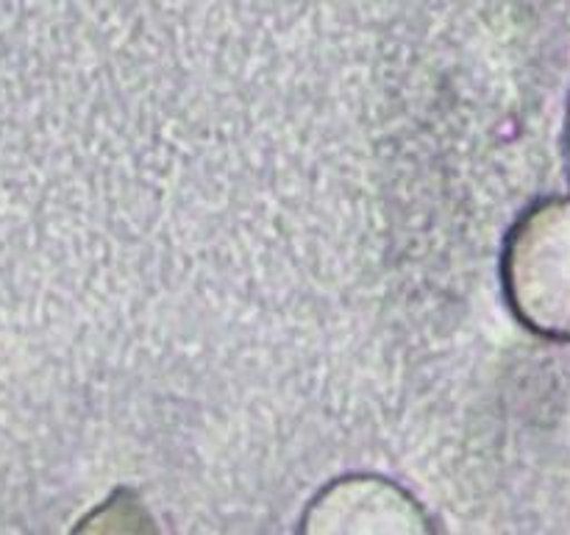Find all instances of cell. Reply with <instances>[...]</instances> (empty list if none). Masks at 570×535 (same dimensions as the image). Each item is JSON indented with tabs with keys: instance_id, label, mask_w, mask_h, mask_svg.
<instances>
[{
	"instance_id": "cell-1",
	"label": "cell",
	"mask_w": 570,
	"mask_h": 535,
	"mask_svg": "<svg viewBox=\"0 0 570 535\" xmlns=\"http://www.w3.org/2000/svg\"><path fill=\"white\" fill-rule=\"evenodd\" d=\"M512 315L549 340H570V198L529 206L510 228L501 260Z\"/></svg>"
},
{
	"instance_id": "cell-4",
	"label": "cell",
	"mask_w": 570,
	"mask_h": 535,
	"mask_svg": "<svg viewBox=\"0 0 570 535\" xmlns=\"http://www.w3.org/2000/svg\"><path fill=\"white\" fill-rule=\"evenodd\" d=\"M568 165H570V117H568Z\"/></svg>"
},
{
	"instance_id": "cell-3",
	"label": "cell",
	"mask_w": 570,
	"mask_h": 535,
	"mask_svg": "<svg viewBox=\"0 0 570 535\" xmlns=\"http://www.w3.org/2000/svg\"><path fill=\"white\" fill-rule=\"evenodd\" d=\"M70 535H165L142 494L134 488H115L87 516L78 518Z\"/></svg>"
},
{
	"instance_id": "cell-2",
	"label": "cell",
	"mask_w": 570,
	"mask_h": 535,
	"mask_svg": "<svg viewBox=\"0 0 570 535\" xmlns=\"http://www.w3.org/2000/svg\"><path fill=\"white\" fill-rule=\"evenodd\" d=\"M295 535H438V527L404 485L362 471L323 485L301 513Z\"/></svg>"
}]
</instances>
